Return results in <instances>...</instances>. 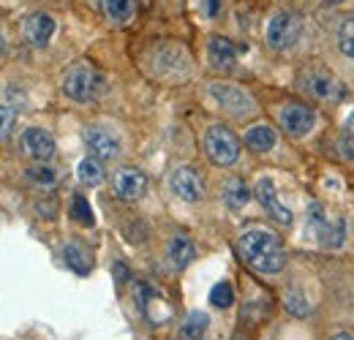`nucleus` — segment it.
Masks as SVG:
<instances>
[{"instance_id":"f257e3e1","label":"nucleus","mask_w":354,"mask_h":340,"mask_svg":"<svg viewBox=\"0 0 354 340\" xmlns=\"http://www.w3.org/2000/svg\"><path fill=\"white\" fill-rule=\"evenodd\" d=\"M240 256L245 258V264L262 275L281 272L286 264V248L281 243V237L275 232H270L265 226H251L240 234Z\"/></svg>"},{"instance_id":"f03ea898","label":"nucleus","mask_w":354,"mask_h":340,"mask_svg":"<svg viewBox=\"0 0 354 340\" xmlns=\"http://www.w3.org/2000/svg\"><path fill=\"white\" fill-rule=\"evenodd\" d=\"M98 87H101V77L88 63H74L63 74V93H66V98H71L77 104H90L98 95Z\"/></svg>"},{"instance_id":"7ed1b4c3","label":"nucleus","mask_w":354,"mask_h":340,"mask_svg":"<svg viewBox=\"0 0 354 340\" xmlns=\"http://www.w3.org/2000/svg\"><path fill=\"white\" fill-rule=\"evenodd\" d=\"M205 150L213 164L218 167H232L240 158V139L234 131L226 126H210L205 131Z\"/></svg>"},{"instance_id":"20e7f679","label":"nucleus","mask_w":354,"mask_h":340,"mask_svg":"<svg viewBox=\"0 0 354 340\" xmlns=\"http://www.w3.org/2000/svg\"><path fill=\"white\" fill-rule=\"evenodd\" d=\"M303 87L308 90V95H313L316 101L324 104H338L346 95V87L341 85V79L327 71L324 66H310L303 71Z\"/></svg>"},{"instance_id":"39448f33","label":"nucleus","mask_w":354,"mask_h":340,"mask_svg":"<svg viewBox=\"0 0 354 340\" xmlns=\"http://www.w3.org/2000/svg\"><path fill=\"white\" fill-rule=\"evenodd\" d=\"M300 36H303V22H300L297 14L278 11L267 22V46L275 49V52H283V49L295 46L300 41Z\"/></svg>"},{"instance_id":"423d86ee","label":"nucleus","mask_w":354,"mask_h":340,"mask_svg":"<svg viewBox=\"0 0 354 340\" xmlns=\"http://www.w3.org/2000/svg\"><path fill=\"white\" fill-rule=\"evenodd\" d=\"M207 95L221 106L226 115H232V117H245V115L254 112V98L245 90H240V87L234 85L213 82V85L207 87Z\"/></svg>"},{"instance_id":"0eeeda50","label":"nucleus","mask_w":354,"mask_h":340,"mask_svg":"<svg viewBox=\"0 0 354 340\" xmlns=\"http://www.w3.org/2000/svg\"><path fill=\"white\" fill-rule=\"evenodd\" d=\"M82 142L98 161H112L120 153V136L106 126H88L82 131Z\"/></svg>"},{"instance_id":"6e6552de","label":"nucleus","mask_w":354,"mask_h":340,"mask_svg":"<svg viewBox=\"0 0 354 340\" xmlns=\"http://www.w3.org/2000/svg\"><path fill=\"white\" fill-rule=\"evenodd\" d=\"M278 123H281V128H283L289 136L300 139V136H306L310 128L316 126V115H313L310 106L300 104V101H292V104H283V106H281Z\"/></svg>"},{"instance_id":"1a4fd4ad","label":"nucleus","mask_w":354,"mask_h":340,"mask_svg":"<svg viewBox=\"0 0 354 340\" xmlns=\"http://www.w3.org/2000/svg\"><path fill=\"white\" fill-rule=\"evenodd\" d=\"M310 223H313L316 237H319L322 245H327V248H341L344 245V240H346V220L344 218L330 220L319 205H313L310 207Z\"/></svg>"},{"instance_id":"9d476101","label":"nucleus","mask_w":354,"mask_h":340,"mask_svg":"<svg viewBox=\"0 0 354 340\" xmlns=\"http://www.w3.org/2000/svg\"><path fill=\"white\" fill-rule=\"evenodd\" d=\"M112 191L126 202H136L147 191V177H145V171L133 169V167H123L112 177Z\"/></svg>"},{"instance_id":"9b49d317","label":"nucleus","mask_w":354,"mask_h":340,"mask_svg":"<svg viewBox=\"0 0 354 340\" xmlns=\"http://www.w3.org/2000/svg\"><path fill=\"white\" fill-rule=\"evenodd\" d=\"M169 188L175 191L183 202H199L205 196V182L191 167H177L169 174Z\"/></svg>"},{"instance_id":"f8f14e48","label":"nucleus","mask_w":354,"mask_h":340,"mask_svg":"<svg viewBox=\"0 0 354 340\" xmlns=\"http://www.w3.org/2000/svg\"><path fill=\"white\" fill-rule=\"evenodd\" d=\"M19 144H22V150H25V155H30V158H36V161H49V158L55 155V150H57L52 133L44 131V128H28V131L22 133Z\"/></svg>"},{"instance_id":"ddd939ff","label":"nucleus","mask_w":354,"mask_h":340,"mask_svg":"<svg viewBox=\"0 0 354 340\" xmlns=\"http://www.w3.org/2000/svg\"><path fill=\"white\" fill-rule=\"evenodd\" d=\"M257 199L262 202V207H265L267 213L272 215L281 226H289L292 223V213L283 207V202L278 199V188H275V182L270 180V177H262L259 182H257Z\"/></svg>"},{"instance_id":"4468645a","label":"nucleus","mask_w":354,"mask_h":340,"mask_svg":"<svg viewBox=\"0 0 354 340\" xmlns=\"http://www.w3.org/2000/svg\"><path fill=\"white\" fill-rule=\"evenodd\" d=\"M55 30H57V25H55V19L49 14H30L22 22V36H25V41L33 44V46H46V44L52 41Z\"/></svg>"},{"instance_id":"2eb2a0df","label":"nucleus","mask_w":354,"mask_h":340,"mask_svg":"<svg viewBox=\"0 0 354 340\" xmlns=\"http://www.w3.org/2000/svg\"><path fill=\"white\" fill-rule=\"evenodd\" d=\"M207 57H210V66H213V68L229 71V68H234V63H237V49H234V44L229 41V39L213 36V39L207 41Z\"/></svg>"},{"instance_id":"dca6fc26","label":"nucleus","mask_w":354,"mask_h":340,"mask_svg":"<svg viewBox=\"0 0 354 340\" xmlns=\"http://www.w3.org/2000/svg\"><path fill=\"white\" fill-rule=\"evenodd\" d=\"M167 254H169V261H172V267H175V270L188 267V264H191V258H194V243H191V237H188V234H183V232H177L175 237L169 240Z\"/></svg>"},{"instance_id":"f3484780","label":"nucleus","mask_w":354,"mask_h":340,"mask_svg":"<svg viewBox=\"0 0 354 340\" xmlns=\"http://www.w3.org/2000/svg\"><path fill=\"white\" fill-rule=\"evenodd\" d=\"M207 327H210L207 313L194 310L188 319H183V324H180V330H177V340H202L205 332H207Z\"/></svg>"},{"instance_id":"a211bd4d","label":"nucleus","mask_w":354,"mask_h":340,"mask_svg":"<svg viewBox=\"0 0 354 340\" xmlns=\"http://www.w3.org/2000/svg\"><path fill=\"white\" fill-rule=\"evenodd\" d=\"M278 136L270 126H254L245 131V144L254 150V153H270L275 147Z\"/></svg>"},{"instance_id":"6ab92c4d","label":"nucleus","mask_w":354,"mask_h":340,"mask_svg":"<svg viewBox=\"0 0 354 340\" xmlns=\"http://www.w3.org/2000/svg\"><path fill=\"white\" fill-rule=\"evenodd\" d=\"M101 11L115 22V25H126L136 11V0H98Z\"/></svg>"},{"instance_id":"aec40b11","label":"nucleus","mask_w":354,"mask_h":340,"mask_svg":"<svg viewBox=\"0 0 354 340\" xmlns=\"http://www.w3.org/2000/svg\"><path fill=\"white\" fill-rule=\"evenodd\" d=\"M248 199H251V191H248V185H245L240 177H234V180H229V182L223 185V202H226L229 210L245 207Z\"/></svg>"},{"instance_id":"412c9836","label":"nucleus","mask_w":354,"mask_h":340,"mask_svg":"<svg viewBox=\"0 0 354 340\" xmlns=\"http://www.w3.org/2000/svg\"><path fill=\"white\" fill-rule=\"evenodd\" d=\"M25 177H28V182H30L33 188H41V191H52V188L57 185V171L52 169L49 164H36V167H30V169L25 171Z\"/></svg>"},{"instance_id":"4be33fe9","label":"nucleus","mask_w":354,"mask_h":340,"mask_svg":"<svg viewBox=\"0 0 354 340\" xmlns=\"http://www.w3.org/2000/svg\"><path fill=\"white\" fill-rule=\"evenodd\" d=\"M63 256H66V264L77 272V275H88L90 267H93V261H90V254L82 248V245H74V243H68L66 248H63Z\"/></svg>"},{"instance_id":"5701e85b","label":"nucleus","mask_w":354,"mask_h":340,"mask_svg":"<svg viewBox=\"0 0 354 340\" xmlns=\"http://www.w3.org/2000/svg\"><path fill=\"white\" fill-rule=\"evenodd\" d=\"M77 177H80V182L82 185H98L101 180H104V167H101V161L98 158H82L80 161V167H77Z\"/></svg>"},{"instance_id":"b1692460","label":"nucleus","mask_w":354,"mask_h":340,"mask_svg":"<svg viewBox=\"0 0 354 340\" xmlns=\"http://www.w3.org/2000/svg\"><path fill=\"white\" fill-rule=\"evenodd\" d=\"M338 49L344 52V57H349L354 63V17L344 19L338 28Z\"/></svg>"},{"instance_id":"393cba45","label":"nucleus","mask_w":354,"mask_h":340,"mask_svg":"<svg viewBox=\"0 0 354 340\" xmlns=\"http://www.w3.org/2000/svg\"><path fill=\"white\" fill-rule=\"evenodd\" d=\"M71 218H74V220H80L82 226H93V210H90L88 199H85V196H80V193L71 199Z\"/></svg>"},{"instance_id":"a878e982","label":"nucleus","mask_w":354,"mask_h":340,"mask_svg":"<svg viewBox=\"0 0 354 340\" xmlns=\"http://www.w3.org/2000/svg\"><path fill=\"white\" fill-rule=\"evenodd\" d=\"M210 302H213L216 308H229V305L234 302V289H232V283H226V281L216 283L213 292H210Z\"/></svg>"},{"instance_id":"bb28decb","label":"nucleus","mask_w":354,"mask_h":340,"mask_svg":"<svg viewBox=\"0 0 354 340\" xmlns=\"http://www.w3.org/2000/svg\"><path fill=\"white\" fill-rule=\"evenodd\" d=\"M283 302H286V308L295 313V316H306L310 310V305H308V299L303 297V294H297L295 289H289L286 292V297H283Z\"/></svg>"},{"instance_id":"cd10ccee","label":"nucleus","mask_w":354,"mask_h":340,"mask_svg":"<svg viewBox=\"0 0 354 340\" xmlns=\"http://www.w3.org/2000/svg\"><path fill=\"white\" fill-rule=\"evenodd\" d=\"M338 153L346 158V161H354V133H344L338 139Z\"/></svg>"},{"instance_id":"c85d7f7f","label":"nucleus","mask_w":354,"mask_h":340,"mask_svg":"<svg viewBox=\"0 0 354 340\" xmlns=\"http://www.w3.org/2000/svg\"><path fill=\"white\" fill-rule=\"evenodd\" d=\"M14 120H17V117H14V112H11V109H6V106H0V139L11 133Z\"/></svg>"},{"instance_id":"c756f323","label":"nucleus","mask_w":354,"mask_h":340,"mask_svg":"<svg viewBox=\"0 0 354 340\" xmlns=\"http://www.w3.org/2000/svg\"><path fill=\"white\" fill-rule=\"evenodd\" d=\"M115 278H120V281H126V278H129V270H126L123 264H115Z\"/></svg>"},{"instance_id":"7c9ffc66","label":"nucleus","mask_w":354,"mask_h":340,"mask_svg":"<svg viewBox=\"0 0 354 340\" xmlns=\"http://www.w3.org/2000/svg\"><path fill=\"white\" fill-rule=\"evenodd\" d=\"M207 14H210V17L218 14V0H207Z\"/></svg>"},{"instance_id":"2f4dec72","label":"nucleus","mask_w":354,"mask_h":340,"mask_svg":"<svg viewBox=\"0 0 354 340\" xmlns=\"http://www.w3.org/2000/svg\"><path fill=\"white\" fill-rule=\"evenodd\" d=\"M330 340H352V335H346V332H335Z\"/></svg>"},{"instance_id":"473e14b6","label":"nucleus","mask_w":354,"mask_h":340,"mask_svg":"<svg viewBox=\"0 0 354 340\" xmlns=\"http://www.w3.org/2000/svg\"><path fill=\"white\" fill-rule=\"evenodd\" d=\"M346 133H354V112L349 115V123H346Z\"/></svg>"},{"instance_id":"72a5a7b5","label":"nucleus","mask_w":354,"mask_h":340,"mask_svg":"<svg viewBox=\"0 0 354 340\" xmlns=\"http://www.w3.org/2000/svg\"><path fill=\"white\" fill-rule=\"evenodd\" d=\"M234 340H248V338H243V335H234Z\"/></svg>"},{"instance_id":"f704fd0d","label":"nucleus","mask_w":354,"mask_h":340,"mask_svg":"<svg viewBox=\"0 0 354 340\" xmlns=\"http://www.w3.org/2000/svg\"><path fill=\"white\" fill-rule=\"evenodd\" d=\"M0 55H3V39H0Z\"/></svg>"},{"instance_id":"c9c22d12","label":"nucleus","mask_w":354,"mask_h":340,"mask_svg":"<svg viewBox=\"0 0 354 340\" xmlns=\"http://www.w3.org/2000/svg\"><path fill=\"white\" fill-rule=\"evenodd\" d=\"M327 3H341V0H327Z\"/></svg>"}]
</instances>
